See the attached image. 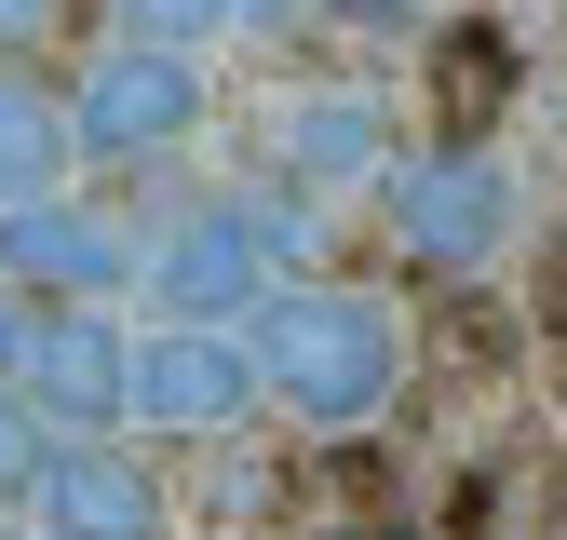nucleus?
Masks as SVG:
<instances>
[{
	"instance_id": "obj_13",
	"label": "nucleus",
	"mask_w": 567,
	"mask_h": 540,
	"mask_svg": "<svg viewBox=\"0 0 567 540\" xmlns=\"http://www.w3.org/2000/svg\"><path fill=\"white\" fill-rule=\"evenodd\" d=\"M41 459H54V419L28 405V378H0V500H28Z\"/></svg>"
},
{
	"instance_id": "obj_9",
	"label": "nucleus",
	"mask_w": 567,
	"mask_h": 540,
	"mask_svg": "<svg viewBox=\"0 0 567 540\" xmlns=\"http://www.w3.org/2000/svg\"><path fill=\"white\" fill-rule=\"evenodd\" d=\"M270 176L311 189V202L379 189V176H392V108H379L365 82H298V95H270Z\"/></svg>"
},
{
	"instance_id": "obj_17",
	"label": "nucleus",
	"mask_w": 567,
	"mask_h": 540,
	"mask_svg": "<svg viewBox=\"0 0 567 540\" xmlns=\"http://www.w3.org/2000/svg\"><path fill=\"white\" fill-rule=\"evenodd\" d=\"M311 540H419V527H311Z\"/></svg>"
},
{
	"instance_id": "obj_1",
	"label": "nucleus",
	"mask_w": 567,
	"mask_h": 540,
	"mask_svg": "<svg viewBox=\"0 0 567 540\" xmlns=\"http://www.w3.org/2000/svg\"><path fill=\"white\" fill-rule=\"evenodd\" d=\"M244 338H257V392L284 405V419H311V433H365L405 392V311L379 284H351V270L270 284Z\"/></svg>"
},
{
	"instance_id": "obj_18",
	"label": "nucleus",
	"mask_w": 567,
	"mask_h": 540,
	"mask_svg": "<svg viewBox=\"0 0 567 540\" xmlns=\"http://www.w3.org/2000/svg\"><path fill=\"white\" fill-rule=\"evenodd\" d=\"M0 540H54V527H41V513H14V527H0Z\"/></svg>"
},
{
	"instance_id": "obj_2",
	"label": "nucleus",
	"mask_w": 567,
	"mask_h": 540,
	"mask_svg": "<svg viewBox=\"0 0 567 540\" xmlns=\"http://www.w3.org/2000/svg\"><path fill=\"white\" fill-rule=\"evenodd\" d=\"M203 122H217V82H203V54L95 41L82 68H68V135H82V163H95V176H163Z\"/></svg>"
},
{
	"instance_id": "obj_8",
	"label": "nucleus",
	"mask_w": 567,
	"mask_h": 540,
	"mask_svg": "<svg viewBox=\"0 0 567 540\" xmlns=\"http://www.w3.org/2000/svg\"><path fill=\"white\" fill-rule=\"evenodd\" d=\"M14 513H41L54 540H163L176 487H163V459H135V433H95V446H54Z\"/></svg>"
},
{
	"instance_id": "obj_10",
	"label": "nucleus",
	"mask_w": 567,
	"mask_h": 540,
	"mask_svg": "<svg viewBox=\"0 0 567 540\" xmlns=\"http://www.w3.org/2000/svg\"><path fill=\"white\" fill-rule=\"evenodd\" d=\"M68 163H82V135H68V82H54V54H14V68H0V202L68 189Z\"/></svg>"
},
{
	"instance_id": "obj_11",
	"label": "nucleus",
	"mask_w": 567,
	"mask_h": 540,
	"mask_svg": "<svg viewBox=\"0 0 567 540\" xmlns=\"http://www.w3.org/2000/svg\"><path fill=\"white\" fill-rule=\"evenodd\" d=\"M514 95V41L501 28H446V122L433 135H460V149H486V108Z\"/></svg>"
},
{
	"instance_id": "obj_6",
	"label": "nucleus",
	"mask_w": 567,
	"mask_h": 540,
	"mask_svg": "<svg viewBox=\"0 0 567 540\" xmlns=\"http://www.w3.org/2000/svg\"><path fill=\"white\" fill-rule=\"evenodd\" d=\"M257 405L270 392L244 324H135V433H244Z\"/></svg>"
},
{
	"instance_id": "obj_19",
	"label": "nucleus",
	"mask_w": 567,
	"mask_h": 540,
	"mask_svg": "<svg viewBox=\"0 0 567 540\" xmlns=\"http://www.w3.org/2000/svg\"><path fill=\"white\" fill-rule=\"evenodd\" d=\"M0 527H14V500H0Z\"/></svg>"
},
{
	"instance_id": "obj_14",
	"label": "nucleus",
	"mask_w": 567,
	"mask_h": 540,
	"mask_svg": "<svg viewBox=\"0 0 567 540\" xmlns=\"http://www.w3.org/2000/svg\"><path fill=\"white\" fill-rule=\"evenodd\" d=\"M68 14H82V0H0V68H14V54H54Z\"/></svg>"
},
{
	"instance_id": "obj_7",
	"label": "nucleus",
	"mask_w": 567,
	"mask_h": 540,
	"mask_svg": "<svg viewBox=\"0 0 567 540\" xmlns=\"http://www.w3.org/2000/svg\"><path fill=\"white\" fill-rule=\"evenodd\" d=\"M14 378H28V405L54 419V446L135 433V324H122V311H41Z\"/></svg>"
},
{
	"instance_id": "obj_16",
	"label": "nucleus",
	"mask_w": 567,
	"mask_h": 540,
	"mask_svg": "<svg viewBox=\"0 0 567 540\" xmlns=\"http://www.w3.org/2000/svg\"><path fill=\"white\" fill-rule=\"evenodd\" d=\"M311 14H324V0H244V41H298Z\"/></svg>"
},
{
	"instance_id": "obj_4",
	"label": "nucleus",
	"mask_w": 567,
	"mask_h": 540,
	"mask_svg": "<svg viewBox=\"0 0 567 540\" xmlns=\"http://www.w3.org/2000/svg\"><path fill=\"white\" fill-rule=\"evenodd\" d=\"M379 217H392V243H405L419 270H486V257L514 243V176H501V149L433 135V149H392Z\"/></svg>"
},
{
	"instance_id": "obj_12",
	"label": "nucleus",
	"mask_w": 567,
	"mask_h": 540,
	"mask_svg": "<svg viewBox=\"0 0 567 540\" xmlns=\"http://www.w3.org/2000/svg\"><path fill=\"white\" fill-rule=\"evenodd\" d=\"M109 41H163V54H217L244 41V0H95Z\"/></svg>"
},
{
	"instance_id": "obj_5",
	"label": "nucleus",
	"mask_w": 567,
	"mask_h": 540,
	"mask_svg": "<svg viewBox=\"0 0 567 540\" xmlns=\"http://www.w3.org/2000/svg\"><path fill=\"white\" fill-rule=\"evenodd\" d=\"M0 270H14L41 311H109V298L135 284V217L95 202L82 176L41 189V202H0Z\"/></svg>"
},
{
	"instance_id": "obj_15",
	"label": "nucleus",
	"mask_w": 567,
	"mask_h": 540,
	"mask_svg": "<svg viewBox=\"0 0 567 540\" xmlns=\"http://www.w3.org/2000/svg\"><path fill=\"white\" fill-rule=\"evenodd\" d=\"M28 324H41V298L14 284V270H0V378H14V365H28Z\"/></svg>"
},
{
	"instance_id": "obj_3",
	"label": "nucleus",
	"mask_w": 567,
	"mask_h": 540,
	"mask_svg": "<svg viewBox=\"0 0 567 540\" xmlns=\"http://www.w3.org/2000/svg\"><path fill=\"white\" fill-rule=\"evenodd\" d=\"M284 284L244 189H203V202H163L150 230H135V298L150 324H257V298Z\"/></svg>"
}]
</instances>
